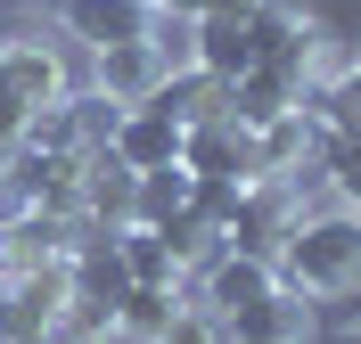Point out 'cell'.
<instances>
[{"instance_id": "603a6c76", "label": "cell", "mask_w": 361, "mask_h": 344, "mask_svg": "<svg viewBox=\"0 0 361 344\" xmlns=\"http://www.w3.org/2000/svg\"><path fill=\"white\" fill-rule=\"evenodd\" d=\"M157 344H230V328L214 320L205 303H180V312H173V328H164Z\"/></svg>"}, {"instance_id": "7c38bea8", "label": "cell", "mask_w": 361, "mask_h": 344, "mask_svg": "<svg viewBox=\"0 0 361 344\" xmlns=\"http://www.w3.org/2000/svg\"><path fill=\"white\" fill-rule=\"evenodd\" d=\"M164 82V58L148 42H123V49H99V91L123 98V107H140V98H157Z\"/></svg>"}, {"instance_id": "3957f363", "label": "cell", "mask_w": 361, "mask_h": 344, "mask_svg": "<svg viewBox=\"0 0 361 344\" xmlns=\"http://www.w3.org/2000/svg\"><path fill=\"white\" fill-rule=\"evenodd\" d=\"M180 164H189L197 181H263V172H255V132L230 123V115L189 123V132H180Z\"/></svg>"}, {"instance_id": "9a60e30c", "label": "cell", "mask_w": 361, "mask_h": 344, "mask_svg": "<svg viewBox=\"0 0 361 344\" xmlns=\"http://www.w3.org/2000/svg\"><path fill=\"white\" fill-rule=\"evenodd\" d=\"M173 312H180V287H123V303H115V336L157 344L164 328H173Z\"/></svg>"}, {"instance_id": "83f0119b", "label": "cell", "mask_w": 361, "mask_h": 344, "mask_svg": "<svg viewBox=\"0 0 361 344\" xmlns=\"http://www.w3.org/2000/svg\"><path fill=\"white\" fill-rule=\"evenodd\" d=\"M337 344H361V328H345V336H337Z\"/></svg>"}, {"instance_id": "52a82bcc", "label": "cell", "mask_w": 361, "mask_h": 344, "mask_svg": "<svg viewBox=\"0 0 361 344\" xmlns=\"http://www.w3.org/2000/svg\"><path fill=\"white\" fill-rule=\"evenodd\" d=\"M0 74H8V91L25 98V115L66 98V66H58L49 42H0Z\"/></svg>"}, {"instance_id": "9c48e42d", "label": "cell", "mask_w": 361, "mask_h": 344, "mask_svg": "<svg viewBox=\"0 0 361 344\" xmlns=\"http://www.w3.org/2000/svg\"><path fill=\"white\" fill-rule=\"evenodd\" d=\"M230 336H271V344H312V303L295 287H271L263 303H247L238 320H222Z\"/></svg>"}, {"instance_id": "8992f818", "label": "cell", "mask_w": 361, "mask_h": 344, "mask_svg": "<svg viewBox=\"0 0 361 344\" xmlns=\"http://www.w3.org/2000/svg\"><path fill=\"white\" fill-rule=\"evenodd\" d=\"M107 156L123 164V172H157V164H180V123L157 107H123V123H115Z\"/></svg>"}, {"instance_id": "d6986e66", "label": "cell", "mask_w": 361, "mask_h": 344, "mask_svg": "<svg viewBox=\"0 0 361 344\" xmlns=\"http://www.w3.org/2000/svg\"><path fill=\"white\" fill-rule=\"evenodd\" d=\"M164 246H173V262H180V271H205V262L222 254V229H214V222H197V213L180 205L173 222H164Z\"/></svg>"}, {"instance_id": "f546056e", "label": "cell", "mask_w": 361, "mask_h": 344, "mask_svg": "<svg viewBox=\"0 0 361 344\" xmlns=\"http://www.w3.org/2000/svg\"><path fill=\"white\" fill-rule=\"evenodd\" d=\"M353 74H361V49H353Z\"/></svg>"}, {"instance_id": "6da1fadb", "label": "cell", "mask_w": 361, "mask_h": 344, "mask_svg": "<svg viewBox=\"0 0 361 344\" xmlns=\"http://www.w3.org/2000/svg\"><path fill=\"white\" fill-rule=\"evenodd\" d=\"M271 271H279V287H295V295H345L361 279V213H304V222L279 238V254H271Z\"/></svg>"}, {"instance_id": "ffe728a7", "label": "cell", "mask_w": 361, "mask_h": 344, "mask_svg": "<svg viewBox=\"0 0 361 344\" xmlns=\"http://www.w3.org/2000/svg\"><path fill=\"white\" fill-rule=\"evenodd\" d=\"M17 148H33V156H82V148H74V107L66 98H58V107H33L25 132H17Z\"/></svg>"}, {"instance_id": "d4e9b609", "label": "cell", "mask_w": 361, "mask_h": 344, "mask_svg": "<svg viewBox=\"0 0 361 344\" xmlns=\"http://www.w3.org/2000/svg\"><path fill=\"white\" fill-rule=\"evenodd\" d=\"M164 17H205V0H157Z\"/></svg>"}, {"instance_id": "30bf717a", "label": "cell", "mask_w": 361, "mask_h": 344, "mask_svg": "<svg viewBox=\"0 0 361 344\" xmlns=\"http://www.w3.org/2000/svg\"><path fill=\"white\" fill-rule=\"evenodd\" d=\"M140 107H157V115H173L180 132L189 123H214V115H230V82H214V74H164L157 82V98H140Z\"/></svg>"}, {"instance_id": "8fae6325", "label": "cell", "mask_w": 361, "mask_h": 344, "mask_svg": "<svg viewBox=\"0 0 361 344\" xmlns=\"http://www.w3.org/2000/svg\"><path fill=\"white\" fill-rule=\"evenodd\" d=\"M132 189H140V172H123L115 156H90L82 164V222L90 229H132Z\"/></svg>"}, {"instance_id": "d6a6232c", "label": "cell", "mask_w": 361, "mask_h": 344, "mask_svg": "<svg viewBox=\"0 0 361 344\" xmlns=\"http://www.w3.org/2000/svg\"><path fill=\"white\" fill-rule=\"evenodd\" d=\"M0 344H8V336H0Z\"/></svg>"}, {"instance_id": "277c9868", "label": "cell", "mask_w": 361, "mask_h": 344, "mask_svg": "<svg viewBox=\"0 0 361 344\" xmlns=\"http://www.w3.org/2000/svg\"><path fill=\"white\" fill-rule=\"evenodd\" d=\"M58 17H66V33L99 58V49H123V42H148V25H157V8L148 0H58Z\"/></svg>"}, {"instance_id": "4fadbf2b", "label": "cell", "mask_w": 361, "mask_h": 344, "mask_svg": "<svg viewBox=\"0 0 361 344\" xmlns=\"http://www.w3.org/2000/svg\"><path fill=\"white\" fill-rule=\"evenodd\" d=\"M247 66H255L247 17H197V74H214V82H238Z\"/></svg>"}, {"instance_id": "5b68a950", "label": "cell", "mask_w": 361, "mask_h": 344, "mask_svg": "<svg viewBox=\"0 0 361 344\" xmlns=\"http://www.w3.org/2000/svg\"><path fill=\"white\" fill-rule=\"evenodd\" d=\"M271 287H279V271H271V262H255V254H230V246L197 271V303L214 312V320H238V312H247V303H263Z\"/></svg>"}, {"instance_id": "2e32d148", "label": "cell", "mask_w": 361, "mask_h": 344, "mask_svg": "<svg viewBox=\"0 0 361 344\" xmlns=\"http://www.w3.org/2000/svg\"><path fill=\"white\" fill-rule=\"evenodd\" d=\"M295 107H304V115H320L337 139H361V74H353V66H345V74H329V82H312Z\"/></svg>"}, {"instance_id": "4316f807", "label": "cell", "mask_w": 361, "mask_h": 344, "mask_svg": "<svg viewBox=\"0 0 361 344\" xmlns=\"http://www.w3.org/2000/svg\"><path fill=\"white\" fill-rule=\"evenodd\" d=\"M8 156H17V139H0V181H8Z\"/></svg>"}, {"instance_id": "44dd1931", "label": "cell", "mask_w": 361, "mask_h": 344, "mask_svg": "<svg viewBox=\"0 0 361 344\" xmlns=\"http://www.w3.org/2000/svg\"><path fill=\"white\" fill-rule=\"evenodd\" d=\"M320 172H329V197H337L345 213H361V139H337V148L320 156Z\"/></svg>"}, {"instance_id": "7402d4cb", "label": "cell", "mask_w": 361, "mask_h": 344, "mask_svg": "<svg viewBox=\"0 0 361 344\" xmlns=\"http://www.w3.org/2000/svg\"><path fill=\"white\" fill-rule=\"evenodd\" d=\"M238 197H247V181H189V213L214 222V229L238 222Z\"/></svg>"}, {"instance_id": "ba28073f", "label": "cell", "mask_w": 361, "mask_h": 344, "mask_svg": "<svg viewBox=\"0 0 361 344\" xmlns=\"http://www.w3.org/2000/svg\"><path fill=\"white\" fill-rule=\"evenodd\" d=\"M304 98V82H288L279 66H247L238 82H230V123H247V132H263V123H279V115Z\"/></svg>"}, {"instance_id": "7a4b0ae2", "label": "cell", "mask_w": 361, "mask_h": 344, "mask_svg": "<svg viewBox=\"0 0 361 344\" xmlns=\"http://www.w3.org/2000/svg\"><path fill=\"white\" fill-rule=\"evenodd\" d=\"M74 303V254L66 262H42V271H17L0 287V336H49Z\"/></svg>"}, {"instance_id": "cb8c5ba5", "label": "cell", "mask_w": 361, "mask_h": 344, "mask_svg": "<svg viewBox=\"0 0 361 344\" xmlns=\"http://www.w3.org/2000/svg\"><path fill=\"white\" fill-rule=\"evenodd\" d=\"M25 132V98L8 91V74H0V139H17Z\"/></svg>"}, {"instance_id": "f1b7e54d", "label": "cell", "mask_w": 361, "mask_h": 344, "mask_svg": "<svg viewBox=\"0 0 361 344\" xmlns=\"http://www.w3.org/2000/svg\"><path fill=\"white\" fill-rule=\"evenodd\" d=\"M230 344H271V336H230Z\"/></svg>"}, {"instance_id": "ac0fdd59", "label": "cell", "mask_w": 361, "mask_h": 344, "mask_svg": "<svg viewBox=\"0 0 361 344\" xmlns=\"http://www.w3.org/2000/svg\"><path fill=\"white\" fill-rule=\"evenodd\" d=\"M66 107H74V148H82V156H107L115 123H123V98H107V91H66Z\"/></svg>"}, {"instance_id": "484cf974", "label": "cell", "mask_w": 361, "mask_h": 344, "mask_svg": "<svg viewBox=\"0 0 361 344\" xmlns=\"http://www.w3.org/2000/svg\"><path fill=\"white\" fill-rule=\"evenodd\" d=\"M8 344H66V336H58V328H49V336H8Z\"/></svg>"}, {"instance_id": "4dcf8cb0", "label": "cell", "mask_w": 361, "mask_h": 344, "mask_svg": "<svg viewBox=\"0 0 361 344\" xmlns=\"http://www.w3.org/2000/svg\"><path fill=\"white\" fill-rule=\"evenodd\" d=\"M25 8H42V0H25Z\"/></svg>"}, {"instance_id": "e0dca14e", "label": "cell", "mask_w": 361, "mask_h": 344, "mask_svg": "<svg viewBox=\"0 0 361 344\" xmlns=\"http://www.w3.org/2000/svg\"><path fill=\"white\" fill-rule=\"evenodd\" d=\"M115 246H123V279H132V287H180V279H189L173 262V246H164V229H123Z\"/></svg>"}, {"instance_id": "5bb4252c", "label": "cell", "mask_w": 361, "mask_h": 344, "mask_svg": "<svg viewBox=\"0 0 361 344\" xmlns=\"http://www.w3.org/2000/svg\"><path fill=\"white\" fill-rule=\"evenodd\" d=\"M189 164H157V172H140V189H132V229H164L180 205H189Z\"/></svg>"}, {"instance_id": "1f68e13d", "label": "cell", "mask_w": 361, "mask_h": 344, "mask_svg": "<svg viewBox=\"0 0 361 344\" xmlns=\"http://www.w3.org/2000/svg\"><path fill=\"white\" fill-rule=\"evenodd\" d=\"M148 8H157V0H148Z\"/></svg>"}]
</instances>
